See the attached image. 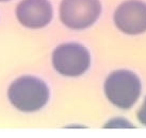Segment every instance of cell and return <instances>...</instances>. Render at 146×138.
<instances>
[{"instance_id": "6da1fadb", "label": "cell", "mask_w": 146, "mask_h": 138, "mask_svg": "<svg viewBox=\"0 0 146 138\" xmlns=\"http://www.w3.org/2000/svg\"><path fill=\"white\" fill-rule=\"evenodd\" d=\"M8 97L15 108L21 112L32 113L46 105L49 100V88L41 79L24 76L11 84Z\"/></svg>"}, {"instance_id": "7a4b0ae2", "label": "cell", "mask_w": 146, "mask_h": 138, "mask_svg": "<svg viewBox=\"0 0 146 138\" xmlns=\"http://www.w3.org/2000/svg\"><path fill=\"white\" fill-rule=\"evenodd\" d=\"M104 88L108 100L113 105L121 110H129L140 97L142 85L135 73L122 69L108 76Z\"/></svg>"}, {"instance_id": "3957f363", "label": "cell", "mask_w": 146, "mask_h": 138, "mask_svg": "<svg viewBox=\"0 0 146 138\" xmlns=\"http://www.w3.org/2000/svg\"><path fill=\"white\" fill-rule=\"evenodd\" d=\"M52 65L65 77H79L89 69L91 57L88 49L77 43L58 46L52 53Z\"/></svg>"}, {"instance_id": "277c9868", "label": "cell", "mask_w": 146, "mask_h": 138, "mask_svg": "<svg viewBox=\"0 0 146 138\" xmlns=\"http://www.w3.org/2000/svg\"><path fill=\"white\" fill-rule=\"evenodd\" d=\"M102 13L99 0H62L60 4V19L74 30L91 27Z\"/></svg>"}, {"instance_id": "5b68a950", "label": "cell", "mask_w": 146, "mask_h": 138, "mask_svg": "<svg viewBox=\"0 0 146 138\" xmlns=\"http://www.w3.org/2000/svg\"><path fill=\"white\" fill-rule=\"evenodd\" d=\"M114 22L122 32L137 35L146 31V3L140 0H127L114 13Z\"/></svg>"}, {"instance_id": "8992f818", "label": "cell", "mask_w": 146, "mask_h": 138, "mask_svg": "<svg viewBox=\"0 0 146 138\" xmlns=\"http://www.w3.org/2000/svg\"><path fill=\"white\" fill-rule=\"evenodd\" d=\"M15 13L18 21L29 29L46 27L52 19V7L48 0H21Z\"/></svg>"}, {"instance_id": "52a82bcc", "label": "cell", "mask_w": 146, "mask_h": 138, "mask_svg": "<svg viewBox=\"0 0 146 138\" xmlns=\"http://www.w3.org/2000/svg\"><path fill=\"white\" fill-rule=\"evenodd\" d=\"M138 119L140 123H142L143 126H146V98L143 102V105L141 106V108L138 112Z\"/></svg>"}, {"instance_id": "ba28073f", "label": "cell", "mask_w": 146, "mask_h": 138, "mask_svg": "<svg viewBox=\"0 0 146 138\" xmlns=\"http://www.w3.org/2000/svg\"><path fill=\"white\" fill-rule=\"evenodd\" d=\"M0 1H9V0H0Z\"/></svg>"}]
</instances>
